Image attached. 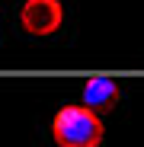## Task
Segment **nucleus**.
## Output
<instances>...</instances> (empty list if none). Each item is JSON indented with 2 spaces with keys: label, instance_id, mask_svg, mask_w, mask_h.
Returning <instances> with one entry per match:
<instances>
[{
  "label": "nucleus",
  "instance_id": "1",
  "mask_svg": "<svg viewBox=\"0 0 144 147\" xmlns=\"http://www.w3.org/2000/svg\"><path fill=\"white\" fill-rule=\"evenodd\" d=\"M103 121L87 106H64L51 118V138L58 147H99L103 144Z\"/></svg>",
  "mask_w": 144,
  "mask_h": 147
},
{
  "label": "nucleus",
  "instance_id": "2",
  "mask_svg": "<svg viewBox=\"0 0 144 147\" xmlns=\"http://www.w3.org/2000/svg\"><path fill=\"white\" fill-rule=\"evenodd\" d=\"M64 22V7L61 0H26L19 10V26L35 38H48L61 29Z\"/></svg>",
  "mask_w": 144,
  "mask_h": 147
},
{
  "label": "nucleus",
  "instance_id": "3",
  "mask_svg": "<svg viewBox=\"0 0 144 147\" xmlns=\"http://www.w3.org/2000/svg\"><path fill=\"white\" fill-rule=\"evenodd\" d=\"M118 96H122L118 80H112V77H90L83 83V102L80 106H87L93 112H103V109H112L118 102Z\"/></svg>",
  "mask_w": 144,
  "mask_h": 147
}]
</instances>
